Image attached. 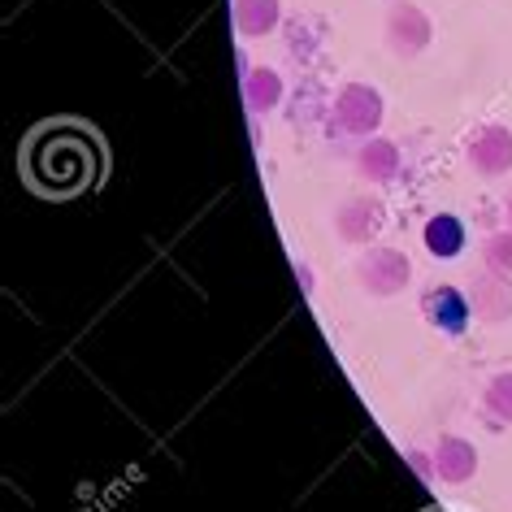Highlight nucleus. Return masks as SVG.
Listing matches in <instances>:
<instances>
[{
  "mask_svg": "<svg viewBox=\"0 0 512 512\" xmlns=\"http://www.w3.org/2000/svg\"><path fill=\"white\" fill-rule=\"evenodd\" d=\"M243 100H248L252 113H270L283 105V79L270 66H252L248 79H243Z\"/></svg>",
  "mask_w": 512,
  "mask_h": 512,
  "instance_id": "ddd939ff",
  "label": "nucleus"
},
{
  "mask_svg": "<svg viewBox=\"0 0 512 512\" xmlns=\"http://www.w3.org/2000/svg\"><path fill=\"white\" fill-rule=\"evenodd\" d=\"M434 473L452 486L469 482L478 473V447L469 439H460V434H443L439 447H434Z\"/></svg>",
  "mask_w": 512,
  "mask_h": 512,
  "instance_id": "1a4fd4ad",
  "label": "nucleus"
},
{
  "mask_svg": "<svg viewBox=\"0 0 512 512\" xmlns=\"http://www.w3.org/2000/svg\"><path fill=\"white\" fill-rule=\"evenodd\" d=\"M504 213H508V226H512V196H508V209Z\"/></svg>",
  "mask_w": 512,
  "mask_h": 512,
  "instance_id": "dca6fc26",
  "label": "nucleus"
},
{
  "mask_svg": "<svg viewBox=\"0 0 512 512\" xmlns=\"http://www.w3.org/2000/svg\"><path fill=\"white\" fill-rule=\"evenodd\" d=\"M486 413L499 421H512V369L486 382Z\"/></svg>",
  "mask_w": 512,
  "mask_h": 512,
  "instance_id": "2eb2a0df",
  "label": "nucleus"
},
{
  "mask_svg": "<svg viewBox=\"0 0 512 512\" xmlns=\"http://www.w3.org/2000/svg\"><path fill=\"white\" fill-rule=\"evenodd\" d=\"M430 18L421 14L417 5H408V0H400V5H391L387 14V48L395 57H417L421 48H430Z\"/></svg>",
  "mask_w": 512,
  "mask_h": 512,
  "instance_id": "423d86ee",
  "label": "nucleus"
},
{
  "mask_svg": "<svg viewBox=\"0 0 512 512\" xmlns=\"http://www.w3.org/2000/svg\"><path fill=\"white\" fill-rule=\"evenodd\" d=\"M382 226H387V209H382V200H374V196H352V200H343V209L335 213V230H339V239H348V243L378 239Z\"/></svg>",
  "mask_w": 512,
  "mask_h": 512,
  "instance_id": "6e6552de",
  "label": "nucleus"
},
{
  "mask_svg": "<svg viewBox=\"0 0 512 512\" xmlns=\"http://www.w3.org/2000/svg\"><path fill=\"white\" fill-rule=\"evenodd\" d=\"M382 96H378V87H369V83H348L343 92L335 96V122H339V131H348V135H374L378 126H382Z\"/></svg>",
  "mask_w": 512,
  "mask_h": 512,
  "instance_id": "7ed1b4c3",
  "label": "nucleus"
},
{
  "mask_svg": "<svg viewBox=\"0 0 512 512\" xmlns=\"http://www.w3.org/2000/svg\"><path fill=\"white\" fill-rule=\"evenodd\" d=\"M469 304H473V317L486 326L508 322L512 317V274H495V270L478 274L469 287Z\"/></svg>",
  "mask_w": 512,
  "mask_h": 512,
  "instance_id": "0eeeda50",
  "label": "nucleus"
},
{
  "mask_svg": "<svg viewBox=\"0 0 512 512\" xmlns=\"http://www.w3.org/2000/svg\"><path fill=\"white\" fill-rule=\"evenodd\" d=\"M421 313H426V322L439 330V335H465L469 322H473L469 296L460 287H452V283L430 287L426 296H421Z\"/></svg>",
  "mask_w": 512,
  "mask_h": 512,
  "instance_id": "20e7f679",
  "label": "nucleus"
},
{
  "mask_svg": "<svg viewBox=\"0 0 512 512\" xmlns=\"http://www.w3.org/2000/svg\"><path fill=\"white\" fill-rule=\"evenodd\" d=\"M421 243H426L430 256L452 261V256L465 252V222H460L456 213H434L426 222V230H421Z\"/></svg>",
  "mask_w": 512,
  "mask_h": 512,
  "instance_id": "9d476101",
  "label": "nucleus"
},
{
  "mask_svg": "<svg viewBox=\"0 0 512 512\" xmlns=\"http://www.w3.org/2000/svg\"><path fill=\"white\" fill-rule=\"evenodd\" d=\"M482 261L495 274H512V230H495L482 239Z\"/></svg>",
  "mask_w": 512,
  "mask_h": 512,
  "instance_id": "4468645a",
  "label": "nucleus"
},
{
  "mask_svg": "<svg viewBox=\"0 0 512 512\" xmlns=\"http://www.w3.org/2000/svg\"><path fill=\"white\" fill-rule=\"evenodd\" d=\"M22 170L40 196H79L100 174V144L79 122H53L31 135L22 152Z\"/></svg>",
  "mask_w": 512,
  "mask_h": 512,
  "instance_id": "f257e3e1",
  "label": "nucleus"
},
{
  "mask_svg": "<svg viewBox=\"0 0 512 512\" xmlns=\"http://www.w3.org/2000/svg\"><path fill=\"white\" fill-rule=\"evenodd\" d=\"M356 278L369 296H400L413 278V261L400 248H369L361 261H356Z\"/></svg>",
  "mask_w": 512,
  "mask_h": 512,
  "instance_id": "f03ea898",
  "label": "nucleus"
},
{
  "mask_svg": "<svg viewBox=\"0 0 512 512\" xmlns=\"http://www.w3.org/2000/svg\"><path fill=\"white\" fill-rule=\"evenodd\" d=\"M278 22H283L278 0H235V27L243 40H265Z\"/></svg>",
  "mask_w": 512,
  "mask_h": 512,
  "instance_id": "9b49d317",
  "label": "nucleus"
},
{
  "mask_svg": "<svg viewBox=\"0 0 512 512\" xmlns=\"http://www.w3.org/2000/svg\"><path fill=\"white\" fill-rule=\"evenodd\" d=\"M465 152H469V165H473V170H478L482 178L508 174V170H512V131H508V126H499V122L478 126V131L469 135Z\"/></svg>",
  "mask_w": 512,
  "mask_h": 512,
  "instance_id": "39448f33",
  "label": "nucleus"
},
{
  "mask_svg": "<svg viewBox=\"0 0 512 512\" xmlns=\"http://www.w3.org/2000/svg\"><path fill=\"white\" fill-rule=\"evenodd\" d=\"M356 170H361L369 183H391L400 174V148L391 139H365L361 152H356Z\"/></svg>",
  "mask_w": 512,
  "mask_h": 512,
  "instance_id": "f8f14e48",
  "label": "nucleus"
}]
</instances>
